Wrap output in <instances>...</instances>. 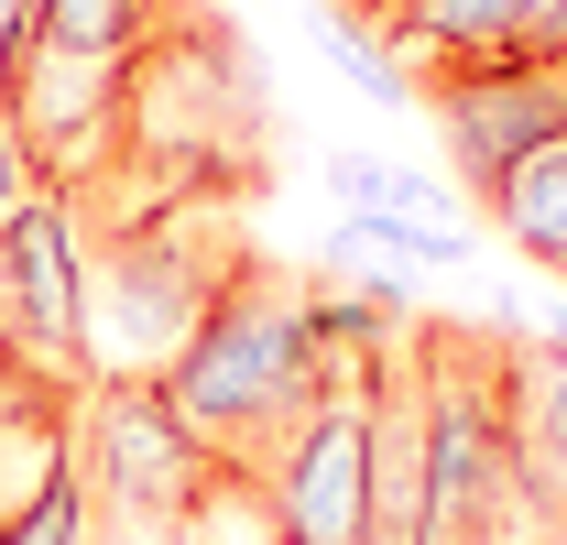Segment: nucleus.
<instances>
[{
  "label": "nucleus",
  "instance_id": "f8f14e48",
  "mask_svg": "<svg viewBox=\"0 0 567 545\" xmlns=\"http://www.w3.org/2000/svg\"><path fill=\"white\" fill-rule=\"evenodd\" d=\"M306 33H317V55H328L339 76H360V88H371V99H393V110H415V66L360 22L350 0H317V11H306Z\"/></svg>",
  "mask_w": 567,
  "mask_h": 545
},
{
  "label": "nucleus",
  "instance_id": "6e6552de",
  "mask_svg": "<svg viewBox=\"0 0 567 545\" xmlns=\"http://www.w3.org/2000/svg\"><path fill=\"white\" fill-rule=\"evenodd\" d=\"M557 11L567 0H371L360 22L425 76V66H513V55L546 44Z\"/></svg>",
  "mask_w": 567,
  "mask_h": 545
},
{
  "label": "nucleus",
  "instance_id": "4468645a",
  "mask_svg": "<svg viewBox=\"0 0 567 545\" xmlns=\"http://www.w3.org/2000/svg\"><path fill=\"white\" fill-rule=\"evenodd\" d=\"M22 197H44V175H33V153H22V121L0 110V218H11Z\"/></svg>",
  "mask_w": 567,
  "mask_h": 545
},
{
  "label": "nucleus",
  "instance_id": "20e7f679",
  "mask_svg": "<svg viewBox=\"0 0 567 545\" xmlns=\"http://www.w3.org/2000/svg\"><path fill=\"white\" fill-rule=\"evenodd\" d=\"M240 263V229L208 207H142L110 229V263L87 272V317H99V371H164L186 328L208 317V295Z\"/></svg>",
  "mask_w": 567,
  "mask_h": 545
},
{
  "label": "nucleus",
  "instance_id": "f257e3e1",
  "mask_svg": "<svg viewBox=\"0 0 567 545\" xmlns=\"http://www.w3.org/2000/svg\"><path fill=\"white\" fill-rule=\"evenodd\" d=\"M350 371L360 360H339V349L317 339V284L262 263V251H240L229 284L208 295V317L186 328V349H175L153 382L175 393V414H186L240 480H262V459H274L284 436L317 414V393L350 382Z\"/></svg>",
  "mask_w": 567,
  "mask_h": 545
},
{
  "label": "nucleus",
  "instance_id": "423d86ee",
  "mask_svg": "<svg viewBox=\"0 0 567 545\" xmlns=\"http://www.w3.org/2000/svg\"><path fill=\"white\" fill-rule=\"evenodd\" d=\"M0 360L87 393L99 382V317H87V240L66 197H22L0 218Z\"/></svg>",
  "mask_w": 567,
  "mask_h": 545
},
{
  "label": "nucleus",
  "instance_id": "1a4fd4ad",
  "mask_svg": "<svg viewBox=\"0 0 567 545\" xmlns=\"http://www.w3.org/2000/svg\"><path fill=\"white\" fill-rule=\"evenodd\" d=\"M186 11H208V0H44V44L87 55V66H132L164 33H186Z\"/></svg>",
  "mask_w": 567,
  "mask_h": 545
},
{
  "label": "nucleus",
  "instance_id": "f03ea898",
  "mask_svg": "<svg viewBox=\"0 0 567 545\" xmlns=\"http://www.w3.org/2000/svg\"><path fill=\"white\" fill-rule=\"evenodd\" d=\"M404 382H415V524L404 545H492L513 491V414H524V339L404 317Z\"/></svg>",
  "mask_w": 567,
  "mask_h": 545
},
{
  "label": "nucleus",
  "instance_id": "2eb2a0df",
  "mask_svg": "<svg viewBox=\"0 0 567 545\" xmlns=\"http://www.w3.org/2000/svg\"><path fill=\"white\" fill-rule=\"evenodd\" d=\"M535 349H546V360H557V371H567V306H557V317H546V328H535Z\"/></svg>",
  "mask_w": 567,
  "mask_h": 545
},
{
  "label": "nucleus",
  "instance_id": "39448f33",
  "mask_svg": "<svg viewBox=\"0 0 567 545\" xmlns=\"http://www.w3.org/2000/svg\"><path fill=\"white\" fill-rule=\"evenodd\" d=\"M382 360H360L350 382H328L317 414L284 436L251 502L274 513V545H382V491H371V436H382V393H371Z\"/></svg>",
  "mask_w": 567,
  "mask_h": 545
},
{
  "label": "nucleus",
  "instance_id": "9d476101",
  "mask_svg": "<svg viewBox=\"0 0 567 545\" xmlns=\"http://www.w3.org/2000/svg\"><path fill=\"white\" fill-rule=\"evenodd\" d=\"M481 207H492V229L524 251V263L567 272V132H557V142H535V153H524V164H513V175H502Z\"/></svg>",
  "mask_w": 567,
  "mask_h": 545
},
{
  "label": "nucleus",
  "instance_id": "9b49d317",
  "mask_svg": "<svg viewBox=\"0 0 567 545\" xmlns=\"http://www.w3.org/2000/svg\"><path fill=\"white\" fill-rule=\"evenodd\" d=\"M328 186H339L350 218H393V229H470L458 186H436V175L393 164V153H328Z\"/></svg>",
  "mask_w": 567,
  "mask_h": 545
},
{
  "label": "nucleus",
  "instance_id": "0eeeda50",
  "mask_svg": "<svg viewBox=\"0 0 567 545\" xmlns=\"http://www.w3.org/2000/svg\"><path fill=\"white\" fill-rule=\"evenodd\" d=\"M415 110L447 132L458 186L492 197L535 142L567 132V66H546V55H513V66H425L415 76Z\"/></svg>",
  "mask_w": 567,
  "mask_h": 545
},
{
  "label": "nucleus",
  "instance_id": "7ed1b4c3",
  "mask_svg": "<svg viewBox=\"0 0 567 545\" xmlns=\"http://www.w3.org/2000/svg\"><path fill=\"white\" fill-rule=\"evenodd\" d=\"M76 459H87V502H99L110 545H164V535H208L218 513H262L251 480L175 414V393L153 371H99L87 382Z\"/></svg>",
  "mask_w": 567,
  "mask_h": 545
},
{
  "label": "nucleus",
  "instance_id": "ddd939ff",
  "mask_svg": "<svg viewBox=\"0 0 567 545\" xmlns=\"http://www.w3.org/2000/svg\"><path fill=\"white\" fill-rule=\"evenodd\" d=\"M33 55H44V0H0V110H11Z\"/></svg>",
  "mask_w": 567,
  "mask_h": 545
},
{
  "label": "nucleus",
  "instance_id": "dca6fc26",
  "mask_svg": "<svg viewBox=\"0 0 567 545\" xmlns=\"http://www.w3.org/2000/svg\"><path fill=\"white\" fill-rule=\"evenodd\" d=\"M535 55H546V66H567V11L546 22V44H535Z\"/></svg>",
  "mask_w": 567,
  "mask_h": 545
}]
</instances>
